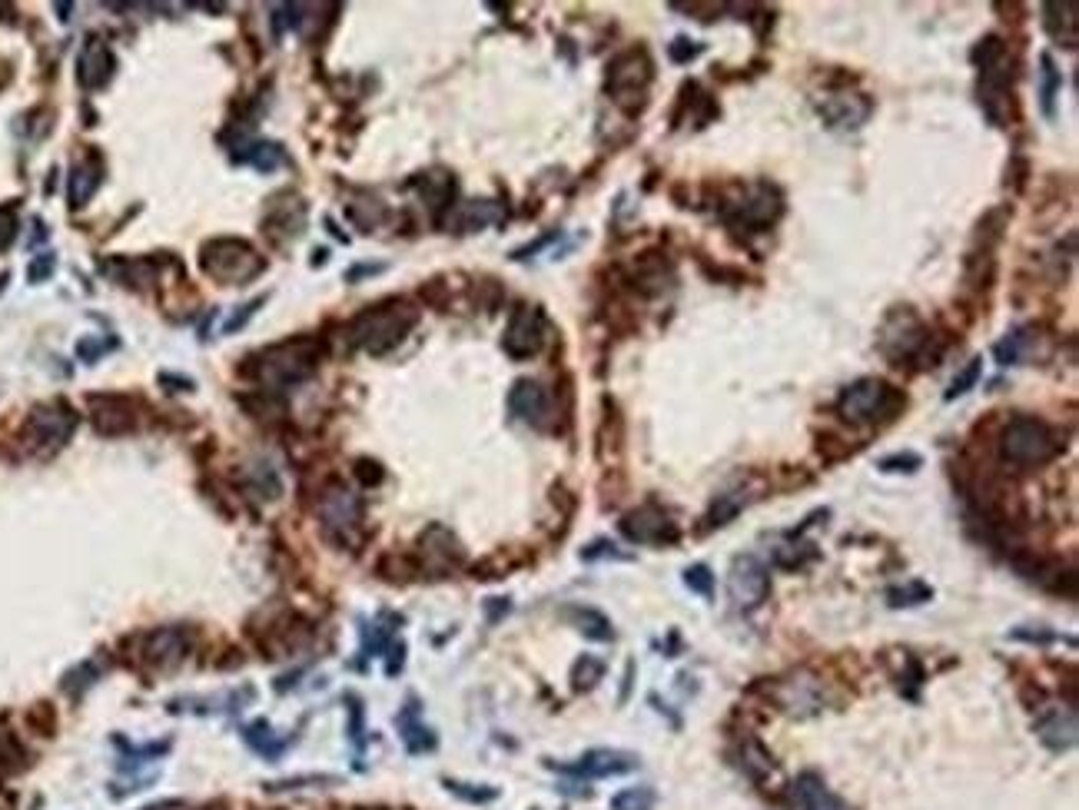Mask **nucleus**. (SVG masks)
<instances>
[{
    "mask_svg": "<svg viewBox=\"0 0 1079 810\" xmlns=\"http://www.w3.org/2000/svg\"><path fill=\"white\" fill-rule=\"evenodd\" d=\"M415 323H419V309L409 299H382V303L362 309L359 316L349 319L346 342L352 349L369 352V356H386L409 336Z\"/></svg>",
    "mask_w": 1079,
    "mask_h": 810,
    "instance_id": "1",
    "label": "nucleus"
},
{
    "mask_svg": "<svg viewBox=\"0 0 1079 810\" xmlns=\"http://www.w3.org/2000/svg\"><path fill=\"white\" fill-rule=\"evenodd\" d=\"M319 359H323V346H319L316 339H309V336H296V339H286V342H276V346L259 349L256 356L249 359L253 366H249L246 372L263 389L283 392V389H293V386H299V382H306L309 376H313Z\"/></svg>",
    "mask_w": 1079,
    "mask_h": 810,
    "instance_id": "2",
    "label": "nucleus"
},
{
    "mask_svg": "<svg viewBox=\"0 0 1079 810\" xmlns=\"http://www.w3.org/2000/svg\"><path fill=\"white\" fill-rule=\"evenodd\" d=\"M1000 459L1016 469H1033V465L1053 462L1063 452L1060 432L1040 415H1013L1000 432Z\"/></svg>",
    "mask_w": 1079,
    "mask_h": 810,
    "instance_id": "3",
    "label": "nucleus"
},
{
    "mask_svg": "<svg viewBox=\"0 0 1079 810\" xmlns=\"http://www.w3.org/2000/svg\"><path fill=\"white\" fill-rule=\"evenodd\" d=\"M907 405V396L897 386H890L887 379L864 376L850 382L847 389H840L837 396V415L850 425H867L880 419H894V415Z\"/></svg>",
    "mask_w": 1079,
    "mask_h": 810,
    "instance_id": "4",
    "label": "nucleus"
},
{
    "mask_svg": "<svg viewBox=\"0 0 1079 810\" xmlns=\"http://www.w3.org/2000/svg\"><path fill=\"white\" fill-rule=\"evenodd\" d=\"M651 80H655V60H651V54L645 47H628L608 64L605 90L621 110L635 117V113L645 110Z\"/></svg>",
    "mask_w": 1079,
    "mask_h": 810,
    "instance_id": "5",
    "label": "nucleus"
},
{
    "mask_svg": "<svg viewBox=\"0 0 1079 810\" xmlns=\"http://www.w3.org/2000/svg\"><path fill=\"white\" fill-rule=\"evenodd\" d=\"M200 269L220 286H246L266 269V259L256 253L246 240L236 236H220V240L203 243L200 249Z\"/></svg>",
    "mask_w": 1079,
    "mask_h": 810,
    "instance_id": "6",
    "label": "nucleus"
},
{
    "mask_svg": "<svg viewBox=\"0 0 1079 810\" xmlns=\"http://www.w3.org/2000/svg\"><path fill=\"white\" fill-rule=\"evenodd\" d=\"M784 213V196L774 183L757 180L751 186H738V196L721 203V220L731 230H747V233H764L781 220Z\"/></svg>",
    "mask_w": 1079,
    "mask_h": 810,
    "instance_id": "7",
    "label": "nucleus"
},
{
    "mask_svg": "<svg viewBox=\"0 0 1079 810\" xmlns=\"http://www.w3.org/2000/svg\"><path fill=\"white\" fill-rule=\"evenodd\" d=\"M930 346V329L913 306H894L877 329V349L890 366L904 369L907 362L920 359Z\"/></svg>",
    "mask_w": 1079,
    "mask_h": 810,
    "instance_id": "8",
    "label": "nucleus"
},
{
    "mask_svg": "<svg viewBox=\"0 0 1079 810\" xmlns=\"http://www.w3.org/2000/svg\"><path fill=\"white\" fill-rule=\"evenodd\" d=\"M74 425H77V415H74V409H70L67 402L37 405V409L27 415L24 432H20V442H24L27 449L47 455V452L60 449V445L70 439Z\"/></svg>",
    "mask_w": 1079,
    "mask_h": 810,
    "instance_id": "9",
    "label": "nucleus"
},
{
    "mask_svg": "<svg viewBox=\"0 0 1079 810\" xmlns=\"http://www.w3.org/2000/svg\"><path fill=\"white\" fill-rule=\"evenodd\" d=\"M545 339H548V319L542 313V306H532V303L515 306L512 316H508V326L502 332L505 356L515 362H525L545 349Z\"/></svg>",
    "mask_w": 1079,
    "mask_h": 810,
    "instance_id": "10",
    "label": "nucleus"
},
{
    "mask_svg": "<svg viewBox=\"0 0 1079 810\" xmlns=\"http://www.w3.org/2000/svg\"><path fill=\"white\" fill-rule=\"evenodd\" d=\"M728 591L731 601L744 611L761 608L771 595V571L757 555H738L728 571Z\"/></svg>",
    "mask_w": 1079,
    "mask_h": 810,
    "instance_id": "11",
    "label": "nucleus"
},
{
    "mask_svg": "<svg viewBox=\"0 0 1079 810\" xmlns=\"http://www.w3.org/2000/svg\"><path fill=\"white\" fill-rule=\"evenodd\" d=\"M621 535L635 545H674L681 532L678 522L658 502H648L621 518Z\"/></svg>",
    "mask_w": 1079,
    "mask_h": 810,
    "instance_id": "12",
    "label": "nucleus"
},
{
    "mask_svg": "<svg viewBox=\"0 0 1079 810\" xmlns=\"http://www.w3.org/2000/svg\"><path fill=\"white\" fill-rule=\"evenodd\" d=\"M319 522H323L329 538L346 542V538L356 532L359 522H362L359 495L352 492V488H346V485H329L323 492V498H319Z\"/></svg>",
    "mask_w": 1079,
    "mask_h": 810,
    "instance_id": "13",
    "label": "nucleus"
},
{
    "mask_svg": "<svg viewBox=\"0 0 1079 810\" xmlns=\"http://www.w3.org/2000/svg\"><path fill=\"white\" fill-rule=\"evenodd\" d=\"M508 412L515 415V419H522L525 425H532V429H552V396H548V389L542 386V382L535 379H515L512 389H508Z\"/></svg>",
    "mask_w": 1079,
    "mask_h": 810,
    "instance_id": "14",
    "label": "nucleus"
},
{
    "mask_svg": "<svg viewBox=\"0 0 1079 810\" xmlns=\"http://www.w3.org/2000/svg\"><path fill=\"white\" fill-rule=\"evenodd\" d=\"M638 764H641V757L631 754V751H618V747H595V751L581 754L575 764H548V767H555V771H562V774H572V777H588V781H595V777L631 774Z\"/></svg>",
    "mask_w": 1079,
    "mask_h": 810,
    "instance_id": "15",
    "label": "nucleus"
},
{
    "mask_svg": "<svg viewBox=\"0 0 1079 810\" xmlns=\"http://www.w3.org/2000/svg\"><path fill=\"white\" fill-rule=\"evenodd\" d=\"M419 555H422V568L432 571V575H449V571H455L465 562L459 538H455L445 525L425 528L419 538Z\"/></svg>",
    "mask_w": 1079,
    "mask_h": 810,
    "instance_id": "16",
    "label": "nucleus"
},
{
    "mask_svg": "<svg viewBox=\"0 0 1079 810\" xmlns=\"http://www.w3.org/2000/svg\"><path fill=\"white\" fill-rule=\"evenodd\" d=\"M817 113H821L824 127L830 130H860L864 123L870 120V113H874V100L867 97V93H834V97H827L821 107H817Z\"/></svg>",
    "mask_w": 1079,
    "mask_h": 810,
    "instance_id": "17",
    "label": "nucleus"
},
{
    "mask_svg": "<svg viewBox=\"0 0 1079 810\" xmlns=\"http://www.w3.org/2000/svg\"><path fill=\"white\" fill-rule=\"evenodd\" d=\"M774 701L781 704L787 714H814L824 708V694H821V681L811 678L807 671H794L791 678L774 684Z\"/></svg>",
    "mask_w": 1079,
    "mask_h": 810,
    "instance_id": "18",
    "label": "nucleus"
},
{
    "mask_svg": "<svg viewBox=\"0 0 1079 810\" xmlns=\"http://www.w3.org/2000/svg\"><path fill=\"white\" fill-rule=\"evenodd\" d=\"M303 226H306V203L299 200V196L286 193V196L269 200V210L263 216V230H266L269 240L289 243V240H296V236L303 233Z\"/></svg>",
    "mask_w": 1079,
    "mask_h": 810,
    "instance_id": "19",
    "label": "nucleus"
},
{
    "mask_svg": "<svg viewBox=\"0 0 1079 810\" xmlns=\"http://www.w3.org/2000/svg\"><path fill=\"white\" fill-rule=\"evenodd\" d=\"M90 419L100 435H127L137 429V409L123 396H90Z\"/></svg>",
    "mask_w": 1079,
    "mask_h": 810,
    "instance_id": "20",
    "label": "nucleus"
},
{
    "mask_svg": "<svg viewBox=\"0 0 1079 810\" xmlns=\"http://www.w3.org/2000/svg\"><path fill=\"white\" fill-rule=\"evenodd\" d=\"M113 70H117V60H113V50L103 44L100 37H90L87 44H83L80 50V60H77V77L87 90H100L107 87Z\"/></svg>",
    "mask_w": 1079,
    "mask_h": 810,
    "instance_id": "21",
    "label": "nucleus"
},
{
    "mask_svg": "<svg viewBox=\"0 0 1079 810\" xmlns=\"http://www.w3.org/2000/svg\"><path fill=\"white\" fill-rule=\"evenodd\" d=\"M1036 737L1050 751H1070L1076 744V711L1073 708H1043L1036 718Z\"/></svg>",
    "mask_w": 1079,
    "mask_h": 810,
    "instance_id": "22",
    "label": "nucleus"
},
{
    "mask_svg": "<svg viewBox=\"0 0 1079 810\" xmlns=\"http://www.w3.org/2000/svg\"><path fill=\"white\" fill-rule=\"evenodd\" d=\"M412 186L419 190L422 203L429 206L435 220H442V213H449L455 206V193H459V186H455V176L449 170H429V173H419L412 180Z\"/></svg>",
    "mask_w": 1079,
    "mask_h": 810,
    "instance_id": "23",
    "label": "nucleus"
},
{
    "mask_svg": "<svg viewBox=\"0 0 1079 810\" xmlns=\"http://www.w3.org/2000/svg\"><path fill=\"white\" fill-rule=\"evenodd\" d=\"M674 269L671 259H664V253H641L631 266V279L628 283L638 289L641 296H658L671 286Z\"/></svg>",
    "mask_w": 1079,
    "mask_h": 810,
    "instance_id": "24",
    "label": "nucleus"
},
{
    "mask_svg": "<svg viewBox=\"0 0 1079 810\" xmlns=\"http://www.w3.org/2000/svg\"><path fill=\"white\" fill-rule=\"evenodd\" d=\"M1043 14V30L1050 34L1056 44L1066 47V50H1076L1079 44V4H1073V0H1066V4H1043L1040 7Z\"/></svg>",
    "mask_w": 1079,
    "mask_h": 810,
    "instance_id": "25",
    "label": "nucleus"
},
{
    "mask_svg": "<svg viewBox=\"0 0 1079 810\" xmlns=\"http://www.w3.org/2000/svg\"><path fill=\"white\" fill-rule=\"evenodd\" d=\"M791 791H794V804L801 807V810H850V807L840 801V797L824 784V777L814 774V771H804L801 777H797Z\"/></svg>",
    "mask_w": 1079,
    "mask_h": 810,
    "instance_id": "26",
    "label": "nucleus"
},
{
    "mask_svg": "<svg viewBox=\"0 0 1079 810\" xmlns=\"http://www.w3.org/2000/svg\"><path fill=\"white\" fill-rule=\"evenodd\" d=\"M190 651V635L183 628H157L147 638V661L160 664V668H170Z\"/></svg>",
    "mask_w": 1079,
    "mask_h": 810,
    "instance_id": "27",
    "label": "nucleus"
},
{
    "mask_svg": "<svg viewBox=\"0 0 1079 810\" xmlns=\"http://www.w3.org/2000/svg\"><path fill=\"white\" fill-rule=\"evenodd\" d=\"M396 728L402 734V741H406L409 754H425V751H432V747H435L432 728H425V724L419 721V701H415V698H409L406 708L399 711Z\"/></svg>",
    "mask_w": 1079,
    "mask_h": 810,
    "instance_id": "28",
    "label": "nucleus"
},
{
    "mask_svg": "<svg viewBox=\"0 0 1079 810\" xmlns=\"http://www.w3.org/2000/svg\"><path fill=\"white\" fill-rule=\"evenodd\" d=\"M1036 346V326H1016L993 346V359L996 366H1020V362L1030 356V349Z\"/></svg>",
    "mask_w": 1079,
    "mask_h": 810,
    "instance_id": "29",
    "label": "nucleus"
},
{
    "mask_svg": "<svg viewBox=\"0 0 1079 810\" xmlns=\"http://www.w3.org/2000/svg\"><path fill=\"white\" fill-rule=\"evenodd\" d=\"M1036 77H1040V90H1036V97H1040V110L1046 120L1056 117V100H1060L1063 93V70L1056 67L1053 54H1040V70H1036Z\"/></svg>",
    "mask_w": 1079,
    "mask_h": 810,
    "instance_id": "30",
    "label": "nucleus"
},
{
    "mask_svg": "<svg viewBox=\"0 0 1079 810\" xmlns=\"http://www.w3.org/2000/svg\"><path fill=\"white\" fill-rule=\"evenodd\" d=\"M100 186V163L97 160H80L74 170H70V180H67V200L70 206H83L90 200L93 193H97Z\"/></svg>",
    "mask_w": 1079,
    "mask_h": 810,
    "instance_id": "31",
    "label": "nucleus"
},
{
    "mask_svg": "<svg viewBox=\"0 0 1079 810\" xmlns=\"http://www.w3.org/2000/svg\"><path fill=\"white\" fill-rule=\"evenodd\" d=\"M565 618H572L581 635L591 638V641H611V638H615V631H611V621L601 615V611H595V608H568Z\"/></svg>",
    "mask_w": 1079,
    "mask_h": 810,
    "instance_id": "32",
    "label": "nucleus"
},
{
    "mask_svg": "<svg viewBox=\"0 0 1079 810\" xmlns=\"http://www.w3.org/2000/svg\"><path fill=\"white\" fill-rule=\"evenodd\" d=\"M741 764H744V771H747V777H751V781H764L767 774H774V757H771V751H767L761 741H754V737H744V744H741Z\"/></svg>",
    "mask_w": 1079,
    "mask_h": 810,
    "instance_id": "33",
    "label": "nucleus"
},
{
    "mask_svg": "<svg viewBox=\"0 0 1079 810\" xmlns=\"http://www.w3.org/2000/svg\"><path fill=\"white\" fill-rule=\"evenodd\" d=\"M492 223H505L502 206L495 200H472L462 206V220H459L462 230L472 233V230H482V226H492Z\"/></svg>",
    "mask_w": 1079,
    "mask_h": 810,
    "instance_id": "34",
    "label": "nucleus"
},
{
    "mask_svg": "<svg viewBox=\"0 0 1079 810\" xmlns=\"http://www.w3.org/2000/svg\"><path fill=\"white\" fill-rule=\"evenodd\" d=\"M243 160H246L249 166H256L259 173H273L276 166H283L286 150L279 147V143H273V140H259V143H253V147H249V153H246Z\"/></svg>",
    "mask_w": 1079,
    "mask_h": 810,
    "instance_id": "35",
    "label": "nucleus"
},
{
    "mask_svg": "<svg viewBox=\"0 0 1079 810\" xmlns=\"http://www.w3.org/2000/svg\"><path fill=\"white\" fill-rule=\"evenodd\" d=\"M933 598V588L923 585V581H907V585H897V588H887V605L890 608H913V605H923V601Z\"/></svg>",
    "mask_w": 1079,
    "mask_h": 810,
    "instance_id": "36",
    "label": "nucleus"
},
{
    "mask_svg": "<svg viewBox=\"0 0 1079 810\" xmlns=\"http://www.w3.org/2000/svg\"><path fill=\"white\" fill-rule=\"evenodd\" d=\"M601 678H605V661L595 658V654H585V658L575 661V668H572V688L575 691H591Z\"/></svg>",
    "mask_w": 1079,
    "mask_h": 810,
    "instance_id": "37",
    "label": "nucleus"
},
{
    "mask_svg": "<svg viewBox=\"0 0 1079 810\" xmlns=\"http://www.w3.org/2000/svg\"><path fill=\"white\" fill-rule=\"evenodd\" d=\"M980 376H983V359H970L967 366H963V369L957 372V376L950 379V389L943 392V399H947V402L963 399V396H967V392L977 389Z\"/></svg>",
    "mask_w": 1079,
    "mask_h": 810,
    "instance_id": "38",
    "label": "nucleus"
},
{
    "mask_svg": "<svg viewBox=\"0 0 1079 810\" xmlns=\"http://www.w3.org/2000/svg\"><path fill=\"white\" fill-rule=\"evenodd\" d=\"M1003 57H1006V44H1003V37H996V34H987L983 40H977L973 50H970V60H973V67H977V70H987L993 64H1000Z\"/></svg>",
    "mask_w": 1079,
    "mask_h": 810,
    "instance_id": "39",
    "label": "nucleus"
},
{
    "mask_svg": "<svg viewBox=\"0 0 1079 810\" xmlns=\"http://www.w3.org/2000/svg\"><path fill=\"white\" fill-rule=\"evenodd\" d=\"M877 469L887 475H913L923 469V459L917 452H894V455H884V459L877 462Z\"/></svg>",
    "mask_w": 1079,
    "mask_h": 810,
    "instance_id": "40",
    "label": "nucleus"
},
{
    "mask_svg": "<svg viewBox=\"0 0 1079 810\" xmlns=\"http://www.w3.org/2000/svg\"><path fill=\"white\" fill-rule=\"evenodd\" d=\"M651 804H655V791L651 787H628V791L615 794V801H611L615 810H651Z\"/></svg>",
    "mask_w": 1079,
    "mask_h": 810,
    "instance_id": "41",
    "label": "nucleus"
},
{
    "mask_svg": "<svg viewBox=\"0 0 1079 810\" xmlns=\"http://www.w3.org/2000/svg\"><path fill=\"white\" fill-rule=\"evenodd\" d=\"M445 787H449L452 794L465 797V801H472V804H489V801H495V797H498L495 787H485V784H459V781H445Z\"/></svg>",
    "mask_w": 1079,
    "mask_h": 810,
    "instance_id": "42",
    "label": "nucleus"
},
{
    "mask_svg": "<svg viewBox=\"0 0 1079 810\" xmlns=\"http://www.w3.org/2000/svg\"><path fill=\"white\" fill-rule=\"evenodd\" d=\"M704 54V44H698V40H688V37H674L668 44V57L674 60V64H691V60H698Z\"/></svg>",
    "mask_w": 1079,
    "mask_h": 810,
    "instance_id": "43",
    "label": "nucleus"
},
{
    "mask_svg": "<svg viewBox=\"0 0 1079 810\" xmlns=\"http://www.w3.org/2000/svg\"><path fill=\"white\" fill-rule=\"evenodd\" d=\"M684 585H688L691 591H698V595L711 598L714 595V575L708 565H691L688 571H684Z\"/></svg>",
    "mask_w": 1079,
    "mask_h": 810,
    "instance_id": "44",
    "label": "nucleus"
},
{
    "mask_svg": "<svg viewBox=\"0 0 1079 810\" xmlns=\"http://www.w3.org/2000/svg\"><path fill=\"white\" fill-rule=\"evenodd\" d=\"M263 303H266V296H259V299H249V303H243L240 309H236V313L223 323V332H226V336H233V332H240V329L249 323V319H253V316L259 313V306H263Z\"/></svg>",
    "mask_w": 1079,
    "mask_h": 810,
    "instance_id": "45",
    "label": "nucleus"
},
{
    "mask_svg": "<svg viewBox=\"0 0 1079 810\" xmlns=\"http://www.w3.org/2000/svg\"><path fill=\"white\" fill-rule=\"evenodd\" d=\"M1013 641H1026V645H1053V641H1060L1063 635H1056V631H1043V628H1013L1010 631Z\"/></svg>",
    "mask_w": 1079,
    "mask_h": 810,
    "instance_id": "46",
    "label": "nucleus"
},
{
    "mask_svg": "<svg viewBox=\"0 0 1079 810\" xmlns=\"http://www.w3.org/2000/svg\"><path fill=\"white\" fill-rule=\"evenodd\" d=\"M558 236H562V230H552V233L538 236L535 243H528V246H518V249H512V259H515V263H522V259H532L535 253H542V249H545L548 243H555Z\"/></svg>",
    "mask_w": 1079,
    "mask_h": 810,
    "instance_id": "47",
    "label": "nucleus"
},
{
    "mask_svg": "<svg viewBox=\"0 0 1079 810\" xmlns=\"http://www.w3.org/2000/svg\"><path fill=\"white\" fill-rule=\"evenodd\" d=\"M595 558H625V555L615 552V545H611L608 538H598V542H591L588 548H581V562H595Z\"/></svg>",
    "mask_w": 1079,
    "mask_h": 810,
    "instance_id": "48",
    "label": "nucleus"
},
{
    "mask_svg": "<svg viewBox=\"0 0 1079 810\" xmlns=\"http://www.w3.org/2000/svg\"><path fill=\"white\" fill-rule=\"evenodd\" d=\"M14 233H17V216H14V210H10V206H0V249H4L10 240H14Z\"/></svg>",
    "mask_w": 1079,
    "mask_h": 810,
    "instance_id": "49",
    "label": "nucleus"
},
{
    "mask_svg": "<svg viewBox=\"0 0 1079 810\" xmlns=\"http://www.w3.org/2000/svg\"><path fill=\"white\" fill-rule=\"evenodd\" d=\"M379 273H386V263H359V266L346 269V283H359V279L379 276Z\"/></svg>",
    "mask_w": 1079,
    "mask_h": 810,
    "instance_id": "50",
    "label": "nucleus"
},
{
    "mask_svg": "<svg viewBox=\"0 0 1079 810\" xmlns=\"http://www.w3.org/2000/svg\"><path fill=\"white\" fill-rule=\"evenodd\" d=\"M356 475H359V479L366 482V485H379V482H382L379 462H372V459H359V462H356Z\"/></svg>",
    "mask_w": 1079,
    "mask_h": 810,
    "instance_id": "51",
    "label": "nucleus"
},
{
    "mask_svg": "<svg viewBox=\"0 0 1079 810\" xmlns=\"http://www.w3.org/2000/svg\"><path fill=\"white\" fill-rule=\"evenodd\" d=\"M50 273H54V256H50V253H44V259H37V263L34 266H30V283H40V279H47Z\"/></svg>",
    "mask_w": 1079,
    "mask_h": 810,
    "instance_id": "52",
    "label": "nucleus"
},
{
    "mask_svg": "<svg viewBox=\"0 0 1079 810\" xmlns=\"http://www.w3.org/2000/svg\"><path fill=\"white\" fill-rule=\"evenodd\" d=\"M160 382H163V386H180V392H190V389H193V382L183 379V376H160Z\"/></svg>",
    "mask_w": 1079,
    "mask_h": 810,
    "instance_id": "53",
    "label": "nucleus"
}]
</instances>
